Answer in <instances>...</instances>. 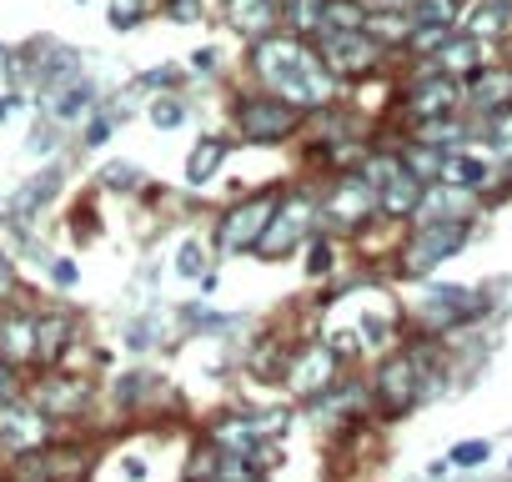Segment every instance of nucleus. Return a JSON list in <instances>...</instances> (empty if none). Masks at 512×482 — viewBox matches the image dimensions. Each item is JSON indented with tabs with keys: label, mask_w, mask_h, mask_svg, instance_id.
<instances>
[{
	"label": "nucleus",
	"mask_w": 512,
	"mask_h": 482,
	"mask_svg": "<svg viewBox=\"0 0 512 482\" xmlns=\"http://www.w3.org/2000/svg\"><path fill=\"white\" fill-rule=\"evenodd\" d=\"M256 71L287 106H322L327 101V66L297 36H262L256 41Z\"/></svg>",
	"instance_id": "nucleus-1"
},
{
	"label": "nucleus",
	"mask_w": 512,
	"mask_h": 482,
	"mask_svg": "<svg viewBox=\"0 0 512 482\" xmlns=\"http://www.w3.org/2000/svg\"><path fill=\"white\" fill-rule=\"evenodd\" d=\"M417 211H422L427 221H467V216L477 211V191L437 181V186L422 191V206H417Z\"/></svg>",
	"instance_id": "nucleus-14"
},
{
	"label": "nucleus",
	"mask_w": 512,
	"mask_h": 482,
	"mask_svg": "<svg viewBox=\"0 0 512 482\" xmlns=\"http://www.w3.org/2000/svg\"><path fill=\"white\" fill-rule=\"evenodd\" d=\"M56 287H76V262H56Z\"/></svg>",
	"instance_id": "nucleus-46"
},
{
	"label": "nucleus",
	"mask_w": 512,
	"mask_h": 482,
	"mask_svg": "<svg viewBox=\"0 0 512 482\" xmlns=\"http://www.w3.org/2000/svg\"><path fill=\"white\" fill-rule=\"evenodd\" d=\"M216 482H262V467H256V457L221 452L216 457Z\"/></svg>",
	"instance_id": "nucleus-30"
},
{
	"label": "nucleus",
	"mask_w": 512,
	"mask_h": 482,
	"mask_svg": "<svg viewBox=\"0 0 512 482\" xmlns=\"http://www.w3.org/2000/svg\"><path fill=\"white\" fill-rule=\"evenodd\" d=\"M126 477H131V482H141V477H146V462H136V457H126Z\"/></svg>",
	"instance_id": "nucleus-49"
},
{
	"label": "nucleus",
	"mask_w": 512,
	"mask_h": 482,
	"mask_svg": "<svg viewBox=\"0 0 512 482\" xmlns=\"http://www.w3.org/2000/svg\"><path fill=\"white\" fill-rule=\"evenodd\" d=\"M46 437H51V417L41 412V407H31V402H6L0 407V447L6 452H41L46 447Z\"/></svg>",
	"instance_id": "nucleus-7"
},
{
	"label": "nucleus",
	"mask_w": 512,
	"mask_h": 482,
	"mask_svg": "<svg viewBox=\"0 0 512 482\" xmlns=\"http://www.w3.org/2000/svg\"><path fill=\"white\" fill-rule=\"evenodd\" d=\"M91 106H96V81H71L61 96H56V116L61 121H81V116H91Z\"/></svg>",
	"instance_id": "nucleus-27"
},
{
	"label": "nucleus",
	"mask_w": 512,
	"mask_h": 482,
	"mask_svg": "<svg viewBox=\"0 0 512 482\" xmlns=\"http://www.w3.org/2000/svg\"><path fill=\"white\" fill-rule=\"evenodd\" d=\"M181 317H186V327H226V317H211V307H181Z\"/></svg>",
	"instance_id": "nucleus-42"
},
{
	"label": "nucleus",
	"mask_w": 512,
	"mask_h": 482,
	"mask_svg": "<svg viewBox=\"0 0 512 482\" xmlns=\"http://www.w3.org/2000/svg\"><path fill=\"white\" fill-rule=\"evenodd\" d=\"M56 186H61V166H51L46 176H36V181L26 186V211H31V206H41V201H51V196H56Z\"/></svg>",
	"instance_id": "nucleus-36"
},
{
	"label": "nucleus",
	"mask_w": 512,
	"mask_h": 482,
	"mask_svg": "<svg viewBox=\"0 0 512 482\" xmlns=\"http://www.w3.org/2000/svg\"><path fill=\"white\" fill-rule=\"evenodd\" d=\"M246 367H251L256 377H267V382H277V377L287 372V357H277V342H272V337H262V342H256V352L246 357Z\"/></svg>",
	"instance_id": "nucleus-32"
},
{
	"label": "nucleus",
	"mask_w": 512,
	"mask_h": 482,
	"mask_svg": "<svg viewBox=\"0 0 512 482\" xmlns=\"http://www.w3.org/2000/svg\"><path fill=\"white\" fill-rule=\"evenodd\" d=\"M332 377H337V352H332V347H307V352H297V362L287 367V387H292L297 397H312V402L332 387Z\"/></svg>",
	"instance_id": "nucleus-12"
},
{
	"label": "nucleus",
	"mask_w": 512,
	"mask_h": 482,
	"mask_svg": "<svg viewBox=\"0 0 512 482\" xmlns=\"http://www.w3.org/2000/svg\"><path fill=\"white\" fill-rule=\"evenodd\" d=\"M16 372H11V362H0V407H6V402H16Z\"/></svg>",
	"instance_id": "nucleus-44"
},
{
	"label": "nucleus",
	"mask_w": 512,
	"mask_h": 482,
	"mask_svg": "<svg viewBox=\"0 0 512 482\" xmlns=\"http://www.w3.org/2000/svg\"><path fill=\"white\" fill-rule=\"evenodd\" d=\"M462 11V0H417L412 6V26H452Z\"/></svg>",
	"instance_id": "nucleus-31"
},
{
	"label": "nucleus",
	"mask_w": 512,
	"mask_h": 482,
	"mask_svg": "<svg viewBox=\"0 0 512 482\" xmlns=\"http://www.w3.org/2000/svg\"><path fill=\"white\" fill-rule=\"evenodd\" d=\"M422 191H427V186H422L407 166H397V171L377 186V211H382V216H412V211L422 206Z\"/></svg>",
	"instance_id": "nucleus-16"
},
{
	"label": "nucleus",
	"mask_w": 512,
	"mask_h": 482,
	"mask_svg": "<svg viewBox=\"0 0 512 482\" xmlns=\"http://www.w3.org/2000/svg\"><path fill=\"white\" fill-rule=\"evenodd\" d=\"M457 101H462V86L427 61L422 76L407 86V101H402V106H407L412 121H432V116H457Z\"/></svg>",
	"instance_id": "nucleus-6"
},
{
	"label": "nucleus",
	"mask_w": 512,
	"mask_h": 482,
	"mask_svg": "<svg viewBox=\"0 0 512 482\" xmlns=\"http://www.w3.org/2000/svg\"><path fill=\"white\" fill-rule=\"evenodd\" d=\"M71 332H76V322H71V312H36V362H61V352H66V342H71Z\"/></svg>",
	"instance_id": "nucleus-18"
},
{
	"label": "nucleus",
	"mask_w": 512,
	"mask_h": 482,
	"mask_svg": "<svg viewBox=\"0 0 512 482\" xmlns=\"http://www.w3.org/2000/svg\"><path fill=\"white\" fill-rule=\"evenodd\" d=\"M482 141H487V151H492L497 161H512V106H507V111H492V116L482 121Z\"/></svg>",
	"instance_id": "nucleus-29"
},
{
	"label": "nucleus",
	"mask_w": 512,
	"mask_h": 482,
	"mask_svg": "<svg viewBox=\"0 0 512 482\" xmlns=\"http://www.w3.org/2000/svg\"><path fill=\"white\" fill-rule=\"evenodd\" d=\"M487 457H492L487 442H457V447H452V467H482Z\"/></svg>",
	"instance_id": "nucleus-39"
},
{
	"label": "nucleus",
	"mask_w": 512,
	"mask_h": 482,
	"mask_svg": "<svg viewBox=\"0 0 512 482\" xmlns=\"http://www.w3.org/2000/svg\"><path fill=\"white\" fill-rule=\"evenodd\" d=\"M477 111H507L512 106V71L507 66H482V71H472L467 76V91H462Z\"/></svg>",
	"instance_id": "nucleus-13"
},
{
	"label": "nucleus",
	"mask_w": 512,
	"mask_h": 482,
	"mask_svg": "<svg viewBox=\"0 0 512 482\" xmlns=\"http://www.w3.org/2000/svg\"><path fill=\"white\" fill-rule=\"evenodd\" d=\"M372 211H377V191H372L362 176H342V186L322 201V216L337 221V226H347V231H357Z\"/></svg>",
	"instance_id": "nucleus-10"
},
{
	"label": "nucleus",
	"mask_w": 512,
	"mask_h": 482,
	"mask_svg": "<svg viewBox=\"0 0 512 482\" xmlns=\"http://www.w3.org/2000/svg\"><path fill=\"white\" fill-rule=\"evenodd\" d=\"M322 216V206L312 196H282L272 226L262 231V241H256V257H267V262H282L292 257L302 241H312V221Z\"/></svg>",
	"instance_id": "nucleus-2"
},
{
	"label": "nucleus",
	"mask_w": 512,
	"mask_h": 482,
	"mask_svg": "<svg viewBox=\"0 0 512 482\" xmlns=\"http://www.w3.org/2000/svg\"><path fill=\"white\" fill-rule=\"evenodd\" d=\"M282 196L277 191H262V196H246L241 206L226 211L221 221V252H256V241H262V231L272 226Z\"/></svg>",
	"instance_id": "nucleus-5"
},
{
	"label": "nucleus",
	"mask_w": 512,
	"mask_h": 482,
	"mask_svg": "<svg viewBox=\"0 0 512 482\" xmlns=\"http://www.w3.org/2000/svg\"><path fill=\"white\" fill-rule=\"evenodd\" d=\"M272 6H277V11H287V6H292V0H272Z\"/></svg>",
	"instance_id": "nucleus-51"
},
{
	"label": "nucleus",
	"mask_w": 512,
	"mask_h": 482,
	"mask_svg": "<svg viewBox=\"0 0 512 482\" xmlns=\"http://www.w3.org/2000/svg\"><path fill=\"white\" fill-rule=\"evenodd\" d=\"M181 121H186L181 101H151V126H161V131H176Z\"/></svg>",
	"instance_id": "nucleus-38"
},
{
	"label": "nucleus",
	"mask_w": 512,
	"mask_h": 482,
	"mask_svg": "<svg viewBox=\"0 0 512 482\" xmlns=\"http://www.w3.org/2000/svg\"><path fill=\"white\" fill-rule=\"evenodd\" d=\"M141 16H146V0H111V26H116V31L141 26Z\"/></svg>",
	"instance_id": "nucleus-35"
},
{
	"label": "nucleus",
	"mask_w": 512,
	"mask_h": 482,
	"mask_svg": "<svg viewBox=\"0 0 512 482\" xmlns=\"http://www.w3.org/2000/svg\"><path fill=\"white\" fill-rule=\"evenodd\" d=\"M101 181H106V186H141V171H136V166H106Z\"/></svg>",
	"instance_id": "nucleus-41"
},
{
	"label": "nucleus",
	"mask_w": 512,
	"mask_h": 482,
	"mask_svg": "<svg viewBox=\"0 0 512 482\" xmlns=\"http://www.w3.org/2000/svg\"><path fill=\"white\" fill-rule=\"evenodd\" d=\"M417 141L437 146V151H457L467 141V126L457 116H432V121H417Z\"/></svg>",
	"instance_id": "nucleus-23"
},
{
	"label": "nucleus",
	"mask_w": 512,
	"mask_h": 482,
	"mask_svg": "<svg viewBox=\"0 0 512 482\" xmlns=\"http://www.w3.org/2000/svg\"><path fill=\"white\" fill-rule=\"evenodd\" d=\"M377 46H397V41H412V16H402V11H377V16H367V26H362Z\"/></svg>",
	"instance_id": "nucleus-25"
},
{
	"label": "nucleus",
	"mask_w": 512,
	"mask_h": 482,
	"mask_svg": "<svg viewBox=\"0 0 512 482\" xmlns=\"http://www.w3.org/2000/svg\"><path fill=\"white\" fill-rule=\"evenodd\" d=\"M367 26V11H362V0H327L322 6V36H347V31H362Z\"/></svg>",
	"instance_id": "nucleus-21"
},
{
	"label": "nucleus",
	"mask_w": 512,
	"mask_h": 482,
	"mask_svg": "<svg viewBox=\"0 0 512 482\" xmlns=\"http://www.w3.org/2000/svg\"><path fill=\"white\" fill-rule=\"evenodd\" d=\"M231 26L241 31V36H251V41H262L267 31H272V21H277V6L272 0H231Z\"/></svg>",
	"instance_id": "nucleus-19"
},
{
	"label": "nucleus",
	"mask_w": 512,
	"mask_h": 482,
	"mask_svg": "<svg viewBox=\"0 0 512 482\" xmlns=\"http://www.w3.org/2000/svg\"><path fill=\"white\" fill-rule=\"evenodd\" d=\"M432 66H437L442 76H452V81H467L472 71H482V41H472L467 31H452V36L442 41V51L432 56Z\"/></svg>",
	"instance_id": "nucleus-15"
},
{
	"label": "nucleus",
	"mask_w": 512,
	"mask_h": 482,
	"mask_svg": "<svg viewBox=\"0 0 512 482\" xmlns=\"http://www.w3.org/2000/svg\"><path fill=\"white\" fill-rule=\"evenodd\" d=\"M322 6H327V0H292V16H297V31H317L322 26Z\"/></svg>",
	"instance_id": "nucleus-37"
},
{
	"label": "nucleus",
	"mask_w": 512,
	"mask_h": 482,
	"mask_svg": "<svg viewBox=\"0 0 512 482\" xmlns=\"http://www.w3.org/2000/svg\"><path fill=\"white\" fill-rule=\"evenodd\" d=\"M71 81H81V56H76V51H56V56L41 66V91L61 96Z\"/></svg>",
	"instance_id": "nucleus-26"
},
{
	"label": "nucleus",
	"mask_w": 512,
	"mask_h": 482,
	"mask_svg": "<svg viewBox=\"0 0 512 482\" xmlns=\"http://www.w3.org/2000/svg\"><path fill=\"white\" fill-rule=\"evenodd\" d=\"M462 247H467V221H427L402 247V277H427L437 262L457 257Z\"/></svg>",
	"instance_id": "nucleus-3"
},
{
	"label": "nucleus",
	"mask_w": 512,
	"mask_h": 482,
	"mask_svg": "<svg viewBox=\"0 0 512 482\" xmlns=\"http://www.w3.org/2000/svg\"><path fill=\"white\" fill-rule=\"evenodd\" d=\"M507 26H512V0H482V6L472 11V21H467V36L472 41H497V36H507Z\"/></svg>",
	"instance_id": "nucleus-20"
},
{
	"label": "nucleus",
	"mask_w": 512,
	"mask_h": 482,
	"mask_svg": "<svg viewBox=\"0 0 512 482\" xmlns=\"http://www.w3.org/2000/svg\"><path fill=\"white\" fill-rule=\"evenodd\" d=\"M0 362H36V312L0 317Z\"/></svg>",
	"instance_id": "nucleus-17"
},
{
	"label": "nucleus",
	"mask_w": 512,
	"mask_h": 482,
	"mask_svg": "<svg viewBox=\"0 0 512 482\" xmlns=\"http://www.w3.org/2000/svg\"><path fill=\"white\" fill-rule=\"evenodd\" d=\"M226 161V146L221 141H196L191 146V156H186V181L191 186H201L206 176H216V166Z\"/></svg>",
	"instance_id": "nucleus-28"
},
{
	"label": "nucleus",
	"mask_w": 512,
	"mask_h": 482,
	"mask_svg": "<svg viewBox=\"0 0 512 482\" xmlns=\"http://www.w3.org/2000/svg\"><path fill=\"white\" fill-rule=\"evenodd\" d=\"M297 121H302V111L287 106L282 96H241L236 101V131L246 141H282L297 131Z\"/></svg>",
	"instance_id": "nucleus-4"
},
{
	"label": "nucleus",
	"mask_w": 512,
	"mask_h": 482,
	"mask_svg": "<svg viewBox=\"0 0 512 482\" xmlns=\"http://www.w3.org/2000/svg\"><path fill=\"white\" fill-rule=\"evenodd\" d=\"M146 387H156L151 372H126V377L116 382V402H121V407H136V402L146 397Z\"/></svg>",
	"instance_id": "nucleus-33"
},
{
	"label": "nucleus",
	"mask_w": 512,
	"mask_h": 482,
	"mask_svg": "<svg viewBox=\"0 0 512 482\" xmlns=\"http://www.w3.org/2000/svg\"><path fill=\"white\" fill-rule=\"evenodd\" d=\"M422 397V367L417 357H387L382 372H377V402L387 417H402L412 402Z\"/></svg>",
	"instance_id": "nucleus-8"
},
{
	"label": "nucleus",
	"mask_w": 512,
	"mask_h": 482,
	"mask_svg": "<svg viewBox=\"0 0 512 482\" xmlns=\"http://www.w3.org/2000/svg\"><path fill=\"white\" fill-rule=\"evenodd\" d=\"M176 272H181V277H201V272H206V247H201V241H181Z\"/></svg>",
	"instance_id": "nucleus-34"
},
{
	"label": "nucleus",
	"mask_w": 512,
	"mask_h": 482,
	"mask_svg": "<svg viewBox=\"0 0 512 482\" xmlns=\"http://www.w3.org/2000/svg\"><path fill=\"white\" fill-rule=\"evenodd\" d=\"M166 11H171L176 21H196V16H201V0H166Z\"/></svg>",
	"instance_id": "nucleus-45"
},
{
	"label": "nucleus",
	"mask_w": 512,
	"mask_h": 482,
	"mask_svg": "<svg viewBox=\"0 0 512 482\" xmlns=\"http://www.w3.org/2000/svg\"><path fill=\"white\" fill-rule=\"evenodd\" d=\"M86 397H91V387H86L81 377H71V372H46V377L36 382V392H31V407H41L46 417H76V412L86 407Z\"/></svg>",
	"instance_id": "nucleus-11"
},
{
	"label": "nucleus",
	"mask_w": 512,
	"mask_h": 482,
	"mask_svg": "<svg viewBox=\"0 0 512 482\" xmlns=\"http://www.w3.org/2000/svg\"><path fill=\"white\" fill-rule=\"evenodd\" d=\"M11 287H16V272H11V262H6V257H0V297H6Z\"/></svg>",
	"instance_id": "nucleus-47"
},
{
	"label": "nucleus",
	"mask_w": 512,
	"mask_h": 482,
	"mask_svg": "<svg viewBox=\"0 0 512 482\" xmlns=\"http://www.w3.org/2000/svg\"><path fill=\"white\" fill-rule=\"evenodd\" d=\"M327 267H332V247L322 236H312L307 241V277H327Z\"/></svg>",
	"instance_id": "nucleus-40"
},
{
	"label": "nucleus",
	"mask_w": 512,
	"mask_h": 482,
	"mask_svg": "<svg viewBox=\"0 0 512 482\" xmlns=\"http://www.w3.org/2000/svg\"><path fill=\"white\" fill-rule=\"evenodd\" d=\"M322 66L337 71V76H362L382 61V46L367 36V31H347V36H322Z\"/></svg>",
	"instance_id": "nucleus-9"
},
{
	"label": "nucleus",
	"mask_w": 512,
	"mask_h": 482,
	"mask_svg": "<svg viewBox=\"0 0 512 482\" xmlns=\"http://www.w3.org/2000/svg\"><path fill=\"white\" fill-rule=\"evenodd\" d=\"M402 156V166L422 181V186H437L442 181V161H447V151H437V146H422V141H412L407 151H397Z\"/></svg>",
	"instance_id": "nucleus-24"
},
{
	"label": "nucleus",
	"mask_w": 512,
	"mask_h": 482,
	"mask_svg": "<svg viewBox=\"0 0 512 482\" xmlns=\"http://www.w3.org/2000/svg\"><path fill=\"white\" fill-rule=\"evenodd\" d=\"M442 181L477 191V186L487 181V161H482V156H467V151L457 146V151H447V161H442Z\"/></svg>",
	"instance_id": "nucleus-22"
},
{
	"label": "nucleus",
	"mask_w": 512,
	"mask_h": 482,
	"mask_svg": "<svg viewBox=\"0 0 512 482\" xmlns=\"http://www.w3.org/2000/svg\"><path fill=\"white\" fill-rule=\"evenodd\" d=\"M412 6H417V0H362L367 16H377V11H402V16H412Z\"/></svg>",
	"instance_id": "nucleus-43"
},
{
	"label": "nucleus",
	"mask_w": 512,
	"mask_h": 482,
	"mask_svg": "<svg viewBox=\"0 0 512 482\" xmlns=\"http://www.w3.org/2000/svg\"><path fill=\"white\" fill-rule=\"evenodd\" d=\"M106 131H111V126H106V121H96V126L86 131V141H91V146H101V141H106Z\"/></svg>",
	"instance_id": "nucleus-48"
},
{
	"label": "nucleus",
	"mask_w": 512,
	"mask_h": 482,
	"mask_svg": "<svg viewBox=\"0 0 512 482\" xmlns=\"http://www.w3.org/2000/svg\"><path fill=\"white\" fill-rule=\"evenodd\" d=\"M11 106H16L11 96H0V121H6V116H11Z\"/></svg>",
	"instance_id": "nucleus-50"
}]
</instances>
